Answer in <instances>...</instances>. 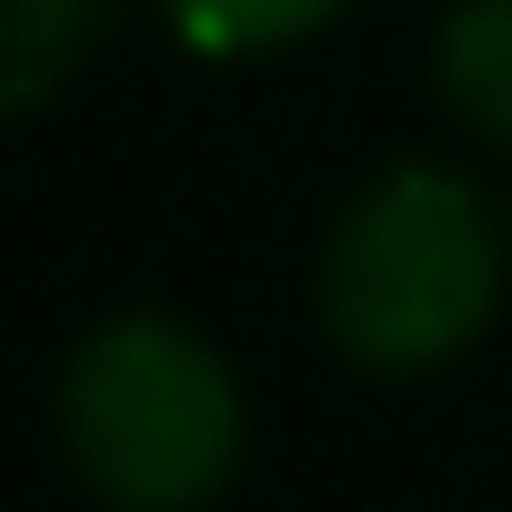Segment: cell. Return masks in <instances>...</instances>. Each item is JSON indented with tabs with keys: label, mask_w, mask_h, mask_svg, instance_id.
<instances>
[{
	"label": "cell",
	"mask_w": 512,
	"mask_h": 512,
	"mask_svg": "<svg viewBox=\"0 0 512 512\" xmlns=\"http://www.w3.org/2000/svg\"><path fill=\"white\" fill-rule=\"evenodd\" d=\"M512 302V201L442 151L372 161L312 241V322L362 382L462 372Z\"/></svg>",
	"instance_id": "cell-1"
},
{
	"label": "cell",
	"mask_w": 512,
	"mask_h": 512,
	"mask_svg": "<svg viewBox=\"0 0 512 512\" xmlns=\"http://www.w3.org/2000/svg\"><path fill=\"white\" fill-rule=\"evenodd\" d=\"M51 452L91 512H211L251 462V382L211 322L111 302L51 372Z\"/></svg>",
	"instance_id": "cell-2"
},
{
	"label": "cell",
	"mask_w": 512,
	"mask_h": 512,
	"mask_svg": "<svg viewBox=\"0 0 512 512\" xmlns=\"http://www.w3.org/2000/svg\"><path fill=\"white\" fill-rule=\"evenodd\" d=\"M422 91L462 141L512 151V0H442L422 41Z\"/></svg>",
	"instance_id": "cell-3"
},
{
	"label": "cell",
	"mask_w": 512,
	"mask_h": 512,
	"mask_svg": "<svg viewBox=\"0 0 512 512\" xmlns=\"http://www.w3.org/2000/svg\"><path fill=\"white\" fill-rule=\"evenodd\" d=\"M111 41V0H0V131L41 121Z\"/></svg>",
	"instance_id": "cell-4"
},
{
	"label": "cell",
	"mask_w": 512,
	"mask_h": 512,
	"mask_svg": "<svg viewBox=\"0 0 512 512\" xmlns=\"http://www.w3.org/2000/svg\"><path fill=\"white\" fill-rule=\"evenodd\" d=\"M161 31L191 51V61H221V71H251V61H292L312 51L322 31H342L362 0H151Z\"/></svg>",
	"instance_id": "cell-5"
}]
</instances>
